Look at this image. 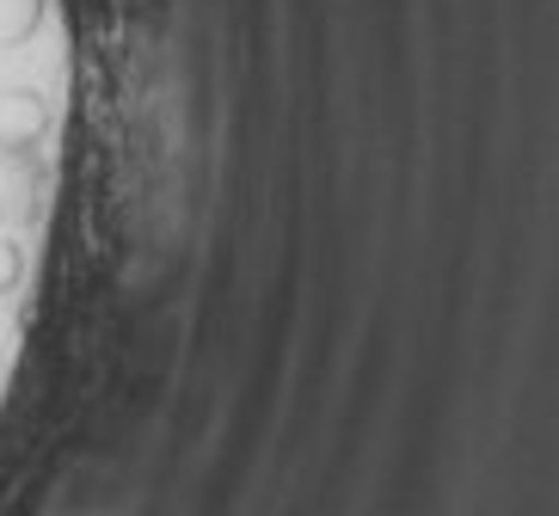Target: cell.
Here are the masks:
<instances>
[{
  "label": "cell",
  "instance_id": "6da1fadb",
  "mask_svg": "<svg viewBox=\"0 0 559 516\" xmlns=\"http://www.w3.org/2000/svg\"><path fill=\"white\" fill-rule=\"evenodd\" d=\"M44 191H50V167L37 148H0V221L7 228H32L44 216Z\"/></svg>",
  "mask_w": 559,
  "mask_h": 516
},
{
  "label": "cell",
  "instance_id": "7a4b0ae2",
  "mask_svg": "<svg viewBox=\"0 0 559 516\" xmlns=\"http://www.w3.org/2000/svg\"><path fill=\"white\" fill-rule=\"evenodd\" d=\"M50 99L32 86H7L0 93V148H37L50 135Z\"/></svg>",
  "mask_w": 559,
  "mask_h": 516
},
{
  "label": "cell",
  "instance_id": "3957f363",
  "mask_svg": "<svg viewBox=\"0 0 559 516\" xmlns=\"http://www.w3.org/2000/svg\"><path fill=\"white\" fill-rule=\"evenodd\" d=\"M50 0H0V50H19L25 37H37Z\"/></svg>",
  "mask_w": 559,
  "mask_h": 516
},
{
  "label": "cell",
  "instance_id": "277c9868",
  "mask_svg": "<svg viewBox=\"0 0 559 516\" xmlns=\"http://www.w3.org/2000/svg\"><path fill=\"white\" fill-rule=\"evenodd\" d=\"M19 277H25V252H19L13 233H0V296H13Z\"/></svg>",
  "mask_w": 559,
  "mask_h": 516
}]
</instances>
